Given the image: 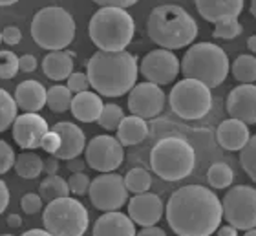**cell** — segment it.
Masks as SVG:
<instances>
[{
  "instance_id": "6da1fadb",
  "label": "cell",
  "mask_w": 256,
  "mask_h": 236,
  "mask_svg": "<svg viewBox=\"0 0 256 236\" xmlns=\"http://www.w3.org/2000/svg\"><path fill=\"white\" fill-rule=\"evenodd\" d=\"M166 222L178 236H210L218 231L222 202L203 185H185L172 192L166 204Z\"/></svg>"
},
{
  "instance_id": "7a4b0ae2",
  "label": "cell",
  "mask_w": 256,
  "mask_h": 236,
  "mask_svg": "<svg viewBox=\"0 0 256 236\" xmlns=\"http://www.w3.org/2000/svg\"><path fill=\"white\" fill-rule=\"evenodd\" d=\"M138 59L126 50L96 52L86 64L90 86L102 97H121L132 90L138 80Z\"/></svg>"
},
{
  "instance_id": "3957f363",
  "label": "cell",
  "mask_w": 256,
  "mask_h": 236,
  "mask_svg": "<svg viewBox=\"0 0 256 236\" xmlns=\"http://www.w3.org/2000/svg\"><path fill=\"white\" fill-rule=\"evenodd\" d=\"M146 33L154 44L172 52L194 42L198 24L182 6L165 4L152 10L146 20Z\"/></svg>"
},
{
  "instance_id": "277c9868",
  "label": "cell",
  "mask_w": 256,
  "mask_h": 236,
  "mask_svg": "<svg viewBox=\"0 0 256 236\" xmlns=\"http://www.w3.org/2000/svg\"><path fill=\"white\" fill-rule=\"evenodd\" d=\"M88 33L101 52H123L132 42L136 24L126 10L101 8L90 18Z\"/></svg>"
},
{
  "instance_id": "5b68a950",
  "label": "cell",
  "mask_w": 256,
  "mask_h": 236,
  "mask_svg": "<svg viewBox=\"0 0 256 236\" xmlns=\"http://www.w3.org/2000/svg\"><path fill=\"white\" fill-rule=\"evenodd\" d=\"M230 70L229 57L224 48L212 42L192 44L182 59V72L187 79H196L208 88H216Z\"/></svg>"
},
{
  "instance_id": "8992f818",
  "label": "cell",
  "mask_w": 256,
  "mask_h": 236,
  "mask_svg": "<svg viewBox=\"0 0 256 236\" xmlns=\"http://www.w3.org/2000/svg\"><path fill=\"white\" fill-rule=\"evenodd\" d=\"M196 165V152L182 138H165L150 152V166L165 182H180L190 176Z\"/></svg>"
},
{
  "instance_id": "52a82bcc",
  "label": "cell",
  "mask_w": 256,
  "mask_h": 236,
  "mask_svg": "<svg viewBox=\"0 0 256 236\" xmlns=\"http://www.w3.org/2000/svg\"><path fill=\"white\" fill-rule=\"evenodd\" d=\"M32 37L42 50H66L75 37L74 16L59 6L42 8L32 20Z\"/></svg>"
},
{
  "instance_id": "ba28073f",
  "label": "cell",
  "mask_w": 256,
  "mask_h": 236,
  "mask_svg": "<svg viewBox=\"0 0 256 236\" xmlns=\"http://www.w3.org/2000/svg\"><path fill=\"white\" fill-rule=\"evenodd\" d=\"M42 222L54 236H82L88 229V210L79 200L66 196L46 205Z\"/></svg>"
},
{
  "instance_id": "9c48e42d",
  "label": "cell",
  "mask_w": 256,
  "mask_h": 236,
  "mask_svg": "<svg viewBox=\"0 0 256 236\" xmlns=\"http://www.w3.org/2000/svg\"><path fill=\"white\" fill-rule=\"evenodd\" d=\"M172 112L185 121H196L205 118L212 108L210 88L196 79H185L176 82L168 96Z\"/></svg>"
},
{
  "instance_id": "30bf717a",
  "label": "cell",
  "mask_w": 256,
  "mask_h": 236,
  "mask_svg": "<svg viewBox=\"0 0 256 236\" xmlns=\"http://www.w3.org/2000/svg\"><path fill=\"white\" fill-rule=\"evenodd\" d=\"M222 212L225 222L238 231L256 229V188L249 185L229 188L222 200Z\"/></svg>"
},
{
  "instance_id": "8fae6325",
  "label": "cell",
  "mask_w": 256,
  "mask_h": 236,
  "mask_svg": "<svg viewBox=\"0 0 256 236\" xmlns=\"http://www.w3.org/2000/svg\"><path fill=\"white\" fill-rule=\"evenodd\" d=\"M90 202L96 209L102 212L119 210L128 202V190L124 187V178L116 172H104L94 178L88 188Z\"/></svg>"
},
{
  "instance_id": "7c38bea8",
  "label": "cell",
  "mask_w": 256,
  "mask_h": 236,
  "mask_svg": "<svg viewBox=\"0 0 256 236\" xmlns=\"http://www.w3.org/2000/svg\"><path fill=\"white\" fill-rule=\"evenodd\" d=\"M86 163L90 168L101 172H114L123 165L124 148L118 138L112 136H96L84 148Z\"/></svg>"
},
{
  "instance_id": "4fadbf2b",
  "label": "cell",
  "mask_w": 256,
  "mask_h": 236,
  "mask_svg": "<svg viewBox=\"0 0 256 236\" xmlns=\"http://www.w3.org/2000/svg\"><path fill=\"white\" fill-rule=\"evenodd\" d=\"M182 70V62L176 55L172 54L170 50H152L144 55L141 64H139V72L148 82H154L158 86L170 84L172 80L176 79L178 74Z\"/></svg>"
},
{
  "instance_id": "5bb4252c",
  "label": "cell",
  "mask_w": 256,
  "mask_h": 236,
  "mask_svg": "<svg viewBox=\"0 0 256 236\" xmlns=\"http://www.w3.org/2000/svg\"><path fill=\"white\" fill-rule=\"evenodd\" d=\"M165 108V92L154 82H139L128 92V110L132 116L152 119Z\"/></svg>"
},
{
  "instance_id": "9a60e30c",
  "label": "cell",
  "mask_w": 256,
  "mask_h": 236,
  "mask_svg": "<svg viewBox=\"0 0 256 236\" xmlns=\"http://www.w3.org/2000/svg\"><path fill=\"white\" fill-rule=\"evenodd\" d=\"M13 140L24 150H33L40 146V141L48 134V123L38 114L24 112L22 116H16L13 121Z\"/></svg>"
},
{
  "instance_id": "2e32d148",
  "label": "cell",
  "mask_w": 256,
  "mask_h": 236,
  "mask_svg": "<svg viewBox=\"0 0 256 236\" xmlns=\"http://www.w3.org/2000/svg\"><path fill=\"white\" fill-rule=\"evenodd\" d=\"M163 212H165V205L158 194H134L132 198L128 200V216L134 224L141 227L156 226L161 220Z\"/></svg>"
},
{
  "instance_id": "e0dca14e",
  "label": "cell",
  "mask_w": 256,
  "mask_h": 236,
  "mask_svg": "<svg viewBox=\"0 0 256 236\" xmlns=\"http://www.w3.org/2000/svg\"><path fill=\"white\" fill-rule=\"evenodd\" d=\"M227 114L246 124L256 123V84H240L227 97Z\"/></svg>"
},
{
  "instance_id": "ac0fdd59",
  "label": "cell",
  "mask_w": 256,
  "mask_h": 236,
  "mask_svg": "<svg viewBox=\"0 0 256 236\" xmlns=\"http://www.w3.org/2000/svg\"><path fill=\"white\" fill-rule=\"evenodd\" d=\"M60 136V148L57 150V160L70 161L74 158H79L86 148V138L84 132L74 123L62 121V123L54 124V128Z\"/></svg>"
},
{
  "instance_id": "d6986e66",
  "label": "cell",
  "mask_w": 256,
  "mask_h": 236,
  "mask_svg": "<svg viewBox=\"0 0 256 236\" xmlns=\"http://www.w3.org/2000/svg\"><path fill=\"white\" fill-rule=\"evenodd\" d=\"M216 140L220 146L229 152H240L247 145V141L251 140L249 124L242 123L238 119H225L224 123H220L216 130Z\"/></svg>"
},
{
  "instance_id": "ffe728a7",
  "label": "cell",
  "mask_w": 256,
  "mask_h": 236,
  "mask_svg": "<svg viewBox=\"0 0 256 236\" xmlns=\"http://www.w3.org/2000/svg\"><path fill=\"white\" fill-rule=\"evenodd\" d=\"M136 224L130 220V216L112 210L99 216L94 224L92 236H136Z\"/></svg>"
},
{
  "instance_id": "44dd1931",
  "label": "cell",
  "mask_w": 256,
  "mask_h": 236,
  "mask_svg": "<svg viewBox=\"0 0 256 236\" xmlns=\"http://www.w3.org/2000/svg\"><path fill=\"white\" fill-rule=\"evenodd\" d=\"M244 2L246 0H196V10L207 22L216 24L229 16H240Z\"/></svg>"
},
{
  "instance_id": "7402d4cb",
  "label": "cell",
  "mask_w": 256,
  "mask_h": 236,
  "mask_svg": "<svg viewBox=\"0 0 256 236\" xmlns=\"http://www.w3.org/2000/svg\"><path fill=\"white\" fill-rule=\"evenodd\" d=\"M102 102L101 96L97 92H80V94H75L74 99H72V114H74L75 119H79L80 123H96L99 116L102 112Z\"/></svg>"
},
{
  "instance_id": "603a6c76",
  "label": "cell",
  "mask_w": 256,
  "mask_h": 236,
  "mask_svg": "<svg viewBox=\"0 0 256 236\" xmlns=\"http://www.w3.org/2000/svg\"><path fill=\"white\" fill-rule=\"evenodd\" d=\"M46 88L38 80H22L15 90L16 106L24 112L37 114L46 104Z\"/></svg>"
},
{
  "instance_id": "cb8c5ba5",
  "label": "cell",
  "mask_w": 256,
  "mask_h": 236,
  "mask_svg": "<svg viewBox=\"0 0 256 236\" xmlns=\"http://www.w3.org/2000/svg\"><path fill=\"white\" fill-rule=\"evenodd\" d=\"M44 76L52 80H64L74 74V55L70 52H50L42 60Z\"/></svg>"
},
{
  "instance_id": "d4e9b609",
  "label": "cell",
  "mask_w": 256,
  "mask_h": 236,
  "mask_svg": "<svg viewBox=\"0 0 256 236\" xmlns=\"http://www.w3.org/2000/svg\"><path fill=\"white\" fill-rule=\"evenodd\" d=\"M146 136H148V124L138 116H124L118 128V140L123 146L139 145L146 140Z\"/></svg>"
},
{
  "instance_id": "484cf974",
  "label": "cell",
  "mask_w": 256,
  "mask_h": 236,
  "mask_svg": "<svg viewBox=\"0 0 256 236\" xmlns=\"http://www.w3.org/2000/svg\"><path fill=\"white\" fill-rule=\"evenodd\" d=\"M44 161L42 158L32 150H24L15 160V172L24 180H35L42 174Z\"/></svg>"
},
{
  "instance_id": "4316f807",
  "label": "cell",
  "mask_w": 256,
  "mask_h": 236,
  "mask_svg": "<svg viewBox=\"0 0 256 236\" xmlns=\"http://www.w3.org/2000/svg\"><path fill=\"white\" fill-rule=\"evenodd\" d=\"M38 196H40L42 202H46V204L54 202V200L66 198V196H70L68 182H64L59 174L44 178L42 182H40V185H38Z\"/></svg>"
},
{
  "instance_id": "83f0119b",
  "label": "cell",
  "mask_w": 256,
  "mask_h": 236,
  "mask_svg": "<svg viewBox=\"0 0 256 236\" xmlns=\"http://www.w3.org/2000/svg\"><path fill=\"white\" fill-rule=\"evenodd\" d=\"M232 77L240 84H254L256 80V57L254 55H238L230 66Z\"/></svg>"
},
{
  "instance_id": "f1b7e54d",
  "label": "cell",
  "mask_w": 256,
  "mask_h": 236,
  "mask_svg": "<svg viewBox=\"0 0 256 236\" xmlns=\"http://www.w3.org/2000/svg\"><path fill=\"white\" fill-rule=\"evenodd\" d=\"M72 99H74V94L70 92L68 86L55 84L46 92V106L54 114H64L66 110H70Z\"/></svg>"
},
{
  "instance_id": "f546056e",
  "label": "cell",
  "mask_w": 256,
  "mask_h": 236,
  "mask_svg": "<svg viewBox=\"0 0 256 236\" xmlns=\"http://www.w3.org/2000/svg\"><path fill=\"white\" fill-rule=\"evenodd\" d=\"M124 187H126L128 192L134 194L148 192V188L152 187V176H150L148 170H144L141 166L130 168L124 176Z\"/></svg>"
},
{
  "instance_id": "4dcf8cb0",
  "label": "cell",
  "mask_w": 256,
  "mask_h": 236,
  "mask_svg": "<svg viewBox=\"0 0 256 236\" xmlns=\"http://www.w3.org/2000/svg\"><path fill=\"white\" fill-rule=\"evenodd\" d=\"M234 180V172L227 163H214L207 170V182L212 188H227Z\"/></svg>"
},
{
  "instance_id": "1f68e13d",
  "label": "cell",
  "mask_w": 256,
  "mask_h": 236,
  "mask_svg": "<svg viewBox=\"0 0 256 236\" xmlns=\"http://www.w3.org/2000/svg\"><path fill=\"white\" fill-rule=\"evenodd\" d=\"M16 102L6 90L0 88V132L8 130L16 119Z\"/></svg>"
},
{
  "instance_id": "d6a6232c",
  "label": "cell",
  "mask_w": 256,
  "mask_h": 236,
  "mask_svg": "<svg viewBox=\"0 0 256 236\" xmlns=\"http://www.w3.org/2000/svg\"><path fill=\"white\" fill-rule=\"evenodd\" d=\"M123 119H124L123 108L119 106V104L108 102V104L102 106V112H101V116H99V119H97V123L104 130H118Z\"/></svg>"
},
{
  "instance_id": "836d02e7",
  "label": "cell",
  "mask_w": 256,
  "mask_h": 236,
  "mask_svg": "<svg viewBox=\"0 0 256 236\" xmlns=\"http://www.w3.org/2000/svg\"><path fill=\"white\" fill-rule=\"evenodd\" d=\"M244 32V26L240 24L238 16H229V18H224V20H218L214 24V32L212 35L216 38H224V40H232L238 35H242Z\"/></svg>"
},
{
  "instance_id": "e575fe53",
  "label": "cell",
  "mask_w": 256,
  "mask_h": 236,
  "mask_svg": "<svg viewBox=\"0 0 256 236\" xmlns=\"http://www.w3.org/2000/svg\"><path fill=\"white\" fill-rule=\"evenodd\" d=\"M240 163L247 176L256 183V134L251 136L247 145L240 150Z\"/></svg>"
},
{
  "instance_id": "d590c367",
  "label": "cell",
  "mask_w": 256,
  "mask_h": 236,
  "mask_svg": "<svg viewBox=\"0 0 256 236\" xmlns=\"http://www.w3.org/2000/svg\"><path fill=\"white\" fill-rule=\"evenodd\" d=\"M18 72V57L10 50L0 52V79H13Z\"/></svg>"
},
{
  "instance_id": "8d00e7d4",
  "label": "cell",
  "mask_w": 256,
  "mask_h": 236,
  "mask_svg": "<svg viewBox=\"0 0 256 236\" xmlns=\"http://www.w3.org/2000/svg\"><path fill=\"white\" fill-rule=\"evenodd\" d=\"M90 183H92V180L86 176L84 172H74L68 180L70 192L75 194V196H84V194H88Z\"/></svg>"
},
{
  "instance_id": "74e56055",
  "label": "cell",
  "mask_w": 256,
  "mask_h": 236,
  "mask_svg": "<svg viewBox=\"0 0 256 236\" xmlns=\"http://www.w3.org/2000/svg\"><path fill=\"white\" fill-rule=\"evenodd\" d=\"M15 152L4 140H0V176L11 170V166H15Z\"/></svg>"
},
{
  "instance_id": "f35d334b",
  "label": "cell",
  "mask_w": 256,
  "mask_h": 236,
  "mask_svg": "<svg viewBox=\"0 0 256 236\" xmlns=\"http://www.w3.org/2000/svg\"><path fill=\"white\" fill-rule=\"evenodd\" d=\"M68 88L72 94H80V92H86L90 88V80H88V76L82 74V72H74L72 76L68 77Z\"/></svg>"
},
{
  "instance_id": "ab89813d",
  "label": "cell",
  "mask_w": 256,
  "mask_h": 236,
  "mask_svg": "<svg viewBox=\"0 0 256 236\" xmlns=\"http://www.w3.org/2000/svg\"><path fill=\"white\" fill-rule=\"evenodd\" d=\"M20 207L26 214H37L38 210L42 209V198L38 194L28 192L22 196L20 200Z\"/></svg>"
},
{
  "instance_id": "60d3db41",
  "label": "cell",
  "mask_w": 256,
  "mask_h": 236,
  "mask_svg": "<svg viewBox=\"0 0 256 236\" xmlns=\"http://www.w3.org/2000/svg\"><path fill=\"white\" fill-rule=\"evenodd\" d=\"M40 148H44L48 154H57V150L60 148V136L55 130H48V134L40 141Z\"/></svg>"
},
{
  "instance_id": "b9f144b4",
  "label": "cell",
  "mask_w": 256,
  "mask_h": 236,
  "mask_svg": "<svg viewBox=\"0 0 256 236\" xmlns=\"http://www.w3.org/2000/svg\"><path fill=\"white\" fill-rule=\"evenodd\" d=\"M20 38H22V33L16 26L4 28V32H2V42L10 44V46H15V44L20 42Z\"/></svg>"
},
{
  "instance_id": "7bdbcfd3",
  "label": "cell",
  "mask_w": 256,
  "mask_h": 236,
  "mask_svg": "<svg viewBox=\"0 0 256 236\" xmlns=\"http://www.w3.org/2000/svg\"><path fill=\"white\" fill-rule=\"evenodd\" d=\"M92 2H96L101 8H121V10H126V8L134 6L139 0H92Z\"/></svg>"
},
{
  "instance_id": "ee69618b",
  "label": "cell",
  "mask_w": 256,
  "mask_h": 236,
  "mask_svg": "<svg viewBox=\"0 0 256 236\" xmlns=\"http://www.w3.org/2000/svg\"><path fill=\"white\" fill-rule=\"evenodd\" d=\"M35 68H37V59L33 55H22V57H18V70L30 74Z\"/></svg>"
},
{
  "instance_id": "f6af8a7d",
  "label": "cell",
  "mask_w": 256,
  "mask_h": 236,
  "mask_svg": "<svg viewBox=\"0 0 256 236\" xmlns=\"http://www.w3.org/2000/svg\"><path fill=\"white\" fill-rule=\"evenodd\" d=\"M8 204H10V190H8V185L0 180V214L6 210Z\"/></svg>"
},
{
  "instance_id": "bcb514c9",
  "label": "cell",
  "mask_w": 256,
  "mask_h": 236,
  "mask_svg": "<svg viewBox=\"0 0 256 236\" xmlns=\"http://www.w3.org/2000/svg\"><path fill=\"white\" fill-rule=\"evenodd\" d=\"M136 236H166V232L158 226H150V227H143Z\"/></svg>"
},
{
  "instance_id": "7dc6e473",
  "label": "cell",
  "mask_w": 256,
  "mask_h": 236,
  "mask_svg": "<svg viewBox=\"0 0 256 236\" xmlns=\"http://www.w3.org/2000/svg\"><path fill=\"white\" fill-rule=\"evenodd\" d=\"M48 176H54V174H57L59 172V161L55 160V158H48V160L44 161V170Z\"/></svg>"
},
{
  "instance_id": "c3c4849f",
  "label": "cell",
  "mask_w": 256,
  "mask_h": 236,
  "mask_svg": "<svg viewBox=\"0 0 256 236\" xmlns=\"http://www.w3.org/2000/svg\"><path fill=\"white\" fill-rule=\"evenodd\" d=\"M84 165H86V161H80L79 158H74V160H70L68 163V170L74 174V172H82L84 170Z\"/></svg>"
},
{
  "instance_id": "681fc988",
  "label": "cell",
  "mask_w": 256,
  "mask_h": 236,
  "mask_svg": "<svg viewBox=\"0 0 256 236\" xmlns=\"http://www.w3.org/2000/svg\"><path fill=\"white\" fill-rule=\"evenodd\" d=\"M218 236H238V229L227 224L224 227H218Z\"/></svg>"
},
{
  "instance_id": "f907efd6",
  "label": "cell",
  "mask_w": 256,
  "mask_h": 236,
  "mask_svg": "<svg viewBox=\"0 0 256 236\" xmlns=\"http://www.w3.org/2000/svg\"><path fill=\"white\" fill-rule=\"evenodd\" d=\"M8 226H10L11 229H18V227L22 226V218L18 214H10L8 216Z\"/></svg>"
},
{
  "instance_id": "816d5d0a",
  "label": "cell",
  "mask_w": 256,
  "mask_h": 236,
  "mask_svg": "<svg viewBox=\"0 0 256 236\" xmlns=\"http://www.w3.org/2000/svg\"><path fill=\"white\" fill-rule=\"evenodd\" d=\"M20 236H54L52 232H48L46 229H30V231H26L24 234Z\"/></svg>"
},
{
  "instance_id": "f5cc1de1",
  "label": "cell",
  "mask_w": 256,
  "mask_h": 236,
  "mask_svg": "<svg viewBox=\"0 0 256 236\" xmlns=\"http://www.w3.org/2000/svg\"><path fill=\"white\" fill-rule=\"evenodd\" d=\"M247 48H249L251 54H256V35H251L247 38Z\"/></svg>"
},
{
  "instance_id": "db71d44e",
  "label": "cell",
  "mask_w": 256,
  "mask_h": 236,
  "mask_svg": "<svg viewBox=\"0 0 256 236\" xmlns=\"http://www.w3.org/2000/svg\"><path fill=\"white\" fill-rule=\"evenodd\" d=\"M18 0H0V8H6V6H13Z\"/></svg>"
},
{
  "instance_id": "11a10c76",
  "label": "cell",
  "mask_w": 256,
  "mask_h": 236,
  "mask_svg": "<svg viewBox=\"0 0 256 236\" xmlns=\"http://www.w3.org/2000/svg\"><path fill=\"white\" fill-rule=\"evenodd\" d=\"M251 15L256 18V0H251Z\"/></svg>"
},
{
  "instance_id": "9f6ffc18",
  "label": "cell",
  "mask_w": 256,
  "mask_h": 236,
  "mask_svg": "<svg viewBox=\"0 0 256 236\" xmlns=\"http://www.w3.org/2000/svg\"><path fill=\"white\" fill-rule=\"evenodd\" d=\"M244 236H256V229H249V231H246Z\"/></svg>"
},
{
  "instance_id": "6f0895ef",
  "label": "cell",
  "mask_w": 256,
  "mask_h": 236,
  "mask_svg": "<svg viewBox=\"0 0 256 236\" xmlns=\"http://www.w3.org/2000/svg\"><path fill=\"white\" fill-rule=\"evenodd\" d=\"M0 236H13V234H0Z\"/></svg>"
},
{
  "instance_id": "680465c9",
  "label": "cell",
  "mask_w": 256,
  "mask_h": 236,
  "mask_svg": "<svg viewBox=\"0 0 256 236\" xmlns=\"http://www.w3.org/2000/svg\"><path fill=\"white\" fill-rule=\"evenodd\" d=\"M0 42H2V33H0Z\"/></svg>"
}]
</instances>
